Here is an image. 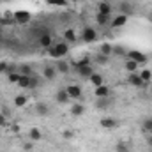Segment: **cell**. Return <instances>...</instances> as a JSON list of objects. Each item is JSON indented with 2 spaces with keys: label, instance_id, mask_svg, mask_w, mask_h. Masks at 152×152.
I'll return each mask as SVG.
<instances>
[{
  "label": "cell",
  "instance_id": "60d3db41",
  "mask_svg": "<svg viewBox=\"0 0 152 152\" xmlns=\"http://www.w3.org/2000/svg\"><path fill=\"white\" fill-rule=\"evenodd\" d=\"M0 126L4 127V126H7V118H5V115L0 113Z\"/></svg>",
  "mask_w": 152,
  "mask_h": 152
},
{
  "label": "cell",
  "instance_id": "b9f144b4",
  "mask_svg": "<svg viewBox=\"0 0 152 152\" xmlns=\"http://www.w3.org/2000/svg\"><path fill=\"white\" fill-rule=\"evenodd\" d=\"M147 20H149V23H151V25H152V12H151V14H149V16H147Z\"/></svg>",
  "mask_w": 152,
  "mask_h": 152
},
{
  "label": "cell",
  "instance_id": "ba28073f",
  "mask_svg": "<svg viewBox=\"0 0 152 152\" xmlns=\"http://www.w3.org/2000/svg\"><path fill=\"white\" fill-rule=\"evenodd\" d=\"M127 83L133 85V87H145V85H147V83H143V80L140 78L138 73H129V76H127Z\"/></svg>",
  "mask_w": 152,
  "mask_h": 152
},
{
  "label": "cell",
  "instance_id": "2e32d148",
  "mask_svg": "<svg viewBox=\"0 0 152 152\" xmlns=\"http://www.w3.org/2000/svg\"><path fill=\"white\" fill-rule=\"evenodd\" d=\"M85 66H90V57H88V55H85V57H81V58H78V60H73V67H75V69L85 67Z\"/></svg>",
  "mask_w": 152,
  "mask_h": 152
},
{
  "label": "cell",
  "instance_id": "f546056e",
  "mask_svg": "<svg viewBox=\"0 0 152 152\" xmlns=\"http://www.w3.org/2000/svg\"><path fill=\"white\" fill-rule=\"evenodd\" d=\"M108 106H110V99L108 97H99V101L96 103V108H99V110L108 108Z\"/></svg>",
  "mask_w": 152,
  "mask_h": 152
},
{
  "label": "cell",
  "instance_id": "83f0119b",
  "mask_svg": "<svg viewBox=\"0 0 152 152\" xmlns=\"http://www.w3.org/2000/svg\"><path fill=\"white\" fill-rule=\"evenodd\" d=\"M138 66H140V64H136L134 60H129V58H127V62H126V66H124V67H126V71H127V73H136Z\"/></svg>",
  "mask_w": 152,
  "mask_h": 152
},
{
  "label": "cell",
  "instance_id": "836d02e7",
  "mask_svg": "<svg viewBox=\"0 0 152 152\" xmlns=\"http://www.w3.org/2000/svg\"><path fill=\"white\" fill-rule=\"evenodd\" d=\"M48 5H60V7H67L69 2L67 0H46Z\"/></svg>",
  "mask_w": 152,
  "mask_h": 152
},
{
  "label": "cell",
  "instance_id": "4dcf8cb0",
  "mask_svg": "<svg viewBox=\"0 0 152 152\" xmlns=\"http://www.w3.org/2000/svg\"><path fill=\"white\" fill-rule=\"evenodd\" d=\"M115 152H131V149H129V145L126 142H118L115 145Z\"/></svg>",
  "mask_w": 152,
  "mask_h": 152
},
{
  "label": "cell",
  "instance_id": "8d00e7d4",
  "mask_svg": "<svg viewBox=\"0 0 152 152\" xmlns=\"http://www.w3.org/2000/svg\"><path fill=\"white\" fill-rule=\"evenodd\" d=\"M113 53L117 57H126L127 55V51L124 50V46H113Z\"/></svg>",
  "mask_w": 152,
  "mask_h": 152
},
{
  "label": "cell",
  "instance_id": "f35d334b",
  "mask_svg": "<svg viewBox=\"0 0 152 152\" xmlns=\"http://www.w3.org/2000/svg\"><path fill=\"white\" fill-rule=\"evenodd\" d=\"M75 136V131H71V129H66V131H62V138L64 140H71Z\"/></svg>",
  "mask_w": 152,
  "mask_h": 152
},
{
  "label": "cell",
  "instance_id": "3957f363",
  "mask_svg": "<svg viewBox=\"0 0 152 152\" xmlns=\"http://www.w3.org/2000/svg\"><path fill=\"white\" fill-rule=\"evenodd\" d=\"M97 30L96 28H92V27H85L83 30H81V39L85 41V42H94L96 39H97Z\"/></svg>",
  "mask_w": 152,
  "mask_h": 152
},
{
  "label": "cell",
  "instance_id": "e0dca14e",
  "mask_svg": "<svg viewBox=\"0 0 152 152\" xmlns=\"http://www.w3.org/2000/svg\"><path fill=\"white\" fill-rule=\"evenodd\" d=\"M96 21H97V25H101V27H110V21H112V18H110L108 14H101V12H97V16H96Z\"/></svg>",
  "mask_w": 152,
  "mask_h": 152
},
{
  "label": "cell",
  "instance_id": "d4e9b609",
  "mask_svg": "<svg viewBox=\"0 0 152 152\" xmlns=\"http://www.w3.org/2000/svg\"><path fill=\"white\" fill-rule=\"evenodd\" d=\"M27 103H28V97H27V96H23V94H20V96H16V97H14V106H18V108L27 106Z\"/></svg>",
  "mask_w": 152,
  "mask_h": 152
},
{
  "label": "cell",
  "instance_id": "9c48e42d",
  "mask_svg": "<svg viewBox=\"0 0 152 152\" xmlns=\"http://www.w3.org/2000/svg\"><path fill=\"white\" fill-rule=\"evenodd\" d=\"M39 46L41 48H44V50H48L50 46H53V37H51V34H41V37H39Z\"/></svg>",
  "mask_w": 152,
  "mask_h": 152
},
{
  "label": "cell",
  "instance_id": "6da1fadb",
  "mask_svg": "<svg viewBox=\"0 0 152 152\" xmlns=\"http://www.w3.org/2000/svg\"><path fill=\"white\" fill-rule=\"evenodd\" d=\"M48 57H51V58H55V60H58V58H64L67 53H69V44L64 41H60V42H55L53 46H50L48 50Z\"/></svg>",
  "mask_w": 152,
  "mask_h": 152
},
{
  "label": "cell",
  "instance_id": "1f68e13d",
  "mask_svg": "<svg viewBox=\"0 0 152 152\" xmlns=\"http://www.w3.org/2000/svg\"><path fill=\"white\" fill-rule=\"evenodd\" d=\"M138 75H140V78L143 80V83H149V81H151V78H152V71H151V69H143V71H142V73H138Z\"/></svg>",
  "mask_w": 152,
  "mask_h": 152
},
{
  "label": "cell",
  "instance_id": "603a6c76",
  "mask_svg": "<svg viewBox=\"0 0 152 152\" xmlns=\"http://www.w3.org/2000/svg\"><path fill=\"white\" fill-rule=\"evenodd\" d=\"M18 73L23 75V76H32L34 75V69H32L28 64H20V66H18Z\"/></svg>",
  "mask_w": 152,
  "mask_h": 152
},
{
  "label": "cell",
  "instance_id": "277c9868",
  "mask_svg": "<svg viewBox=\"0 0 152 152\" xmlns=\"http://www.w3.org/2000/svg\"><path fill=\"white\" fill-rule=\"evenodd\" d=\"M126 57H127L129 60H134L136 64H145V62H147V55H143V53L138 51V50H129Z\"/></svg>",
  "mask_w": 152,
  "mask_h": 152
},
{
  "label": "cell",
  "instance_id": "e575fe53",
  "mask_svg": "<svg viewBox=\"0 0 152 152\" xmlns=\"http://www.w3.org/2000/svg\"><path fill=\"white\" fill-rule=\"evenodd\" d=\"M7 80H9L11 83H18V80H20V73H18V71H9V73H7Z\"/></svg>",
  "mask_w": 152,
  "mask_h": 152
},
{
  "label": "cell",
  "instance_id": "5b68a950",
  "mask_svg": "<svg viewBox=\"0 0 152 152\" xmlns=\"http://www.w3.org/2000/svg\"><path fill=\"white\" fill-rule=\"evenodd\" d=\"M127 20H129V16H127V14H122V12H118V14L115 16L113 20L110 21V27H112V28H118V27H124V25L127 23Z\"/></svg>",
  "mask_w": 152,
  "mask_h": 152
},
{
  "label": "cell",
  "instance_id": "cb8c5ba5",
  "mask_svg": "<svg viewBox=\"0 0 152 152\" xmlns=\"http://www.w3.org/2000/svg\"><path fill=\"white\" fill-rule=\"evenodd\" d=\"M142 129H143V133L152 134V117H145V118H143V122H142Z\"/></svg>",
  "mask_w": 152,
  "mask_h": 152
},
{
  "label": "cell",
  "instance_id": "ee69618b",
  "mask_svg": "<svg viewBox=\"0 0 152 152\" xmlns=\"http://www.w3.org/2000/svg\"><path fill=\"white\" fill-rule=\"evenodd\" d=\"M67 2H69V4H71V2H80V0H67Z\"/></svg>",
  "mask_w": 152,
  "mask_h": 152
},
{
  "label": "cell",
  "instance_id": "44dd1931",
  "mask_svg": "<svg viewBox=\"0 0 152 152\" xmlns=\"http://www.w3.org/2000/svg\"><path fill=\"white\" fill-rule=\"evenodd\" d=\"M88 80H90V83H92L94 87H99V85H103V83H104V76L101 75V73H94Z\"/></svg>",
  "mask_w": 152,
  "mask_h": 152
},
{
  "label": "cell",
  "instance_id": "5bb4252c",
  "mask_svg": "<svg viewBox=\"0 0 152 152\" xmlns=\"http://www.w3.org/2000/svg\"><path fill=\"white\" fill-rule=\"evenodd\" d=\"M36 113L41 115V117H46V115L50 113V106L46 104V103H42V101H39V103H36Z\"/></svg>",
  "mask_w": 152,
  "mask_h": 152
},
{
  "label": "cell",
  "instance_id": "52a82bcc",
  "mask_svg": "<svg viewBox=\"0 0 152 152\" xmlns=\"http://www.w3.org/2000/svg\"><path fill=\"white\" fill-rule=\"evenodd\" d=\"M66 92L69 94V97L71 99H80L81 97V87L80 85H76V83H73V85H69V87H66Z\"/></svg>",
  "mask_w": 152,
  "mask_h": 152
},
{
  "label": "cell",
  "instance_id": "d590c367",
  "mask_svg": "<svg viewBox=\"0 0 152 152\" xmlns=\"http://www.w3.org/2000/svg\"><path fill=\"white\" fill-rule=\"evenodd\" d=\"M39 83H41V81H39V76L34 73V75L30 76V85H28V88H37Z\"/></svg>",
  "mask_w": 152,
  "mask_h": 152
},
{
  "label": "cell",
  "instance_id": "7a4b0ae2",
  "mask_svg": "<svg viewBox=\"0 0 152 152\" xmlns=\"http://www.w3.org/2000/svg\"><path fill=\"white\" fill-rule=\"evenodd\" d=\"M12 20H14V23H20V25H27V23L32 20V14H30L28 11H16V12L12 14Z\"/></svg>",
  "mask_w": 152,
  "mask_h": 152
},
{
  "label": "cell",
  "instance_id": "9a60e30c",
  "mask_svg": "<svg viewBox=\"0 0 152 152\" xmlns=\"http://www.w3.org/2000/svg\"><path fill=\"white\" fill-rule=\"evenodd\" d=\"M76 73H78V76H81V78H90L96 71H94V67H92V64H90V66H85V67L76 69Z\"/></svg>",
  "mask_w": 152,
  "mask_h": 152
},
{
  "label": "cell",
  "instance_id": "8992f818",
  "mask_svg": "<svg viewBox=\"0 0 152 152\" xmlns=\"http://www.w3.org/2000/svg\"><path fill=\"white\" fill-rule=\"evenodd\" d=\"M99 124H101V127H104V129H115V127H118V120L113 118V117H103V118L99 120Z\"/></svg>",
  "mask_w": 152,
  "mask_h": 152
},
{
  "label": "cell",
  "instance_id": "7bdbcfd3",
  "mask_svg": "<svg viewBox=\"0 0 152 152\" xmlns=\"http://www.w3.org/2000/svg\"><path fill=\"white\" fill-rule=\"evenodd\" d=\"M149 145L152 147V134H149Z\"/></svg>",
  "mask_w": 152,
  "mask_h": 152
},
{
  "label": "cell",
  "instance_id": "d6a6232c",
  "mask_svg": "<svg viewBox=\"0 0 152 152\" xmlns=\"http://www.w3.org/2000/svg\"><path fill=\"white\" fill-rule=\"evenodd\" d=\"M120 9H122L120 12H122V14H127V16H129V14H131V12L134 11V9H133V5H131V4H127V2L120 4Z\"/></svg>",
  "mask_w": 152,
  "mask_h": 152
},
{
  "label": "cell",
  "instance_id": "d6986e66",
  "mask_svg": "<svg viewBox=\"0 0 152 152\" xmlns=\"http://www.w3.org/2000/svg\"><path fill=\"white\" fill-rule=\"evenodd\" d=\"M97 12H101V14H112V5L108 4V2H99L97 4Z\"/></svg>",
  "mask_w": 152,
  "mask_h": 152
},
{
  "label": "cell",
  "instance_id": "f1b7e54d",
  "mask_svg": "<svg viewBox=\"0 0 152 152\" xmlns=\"http://www.w3.org/2000/svg\"><path fill=\"white\" fill-rule=\"evenodd\" d=\"M96 62H97L99 66H106V64L110 62V57H108V55H103V53H97V55H96Z\"/></svg>",
  "mask_w": 152,
  "mask_h": 152
},
{
  "label": "cell",
  "instance_id": "7c38bea8",
  "mask_svg": "<svg viewBox=\"0 0 152 152\" xmlns=\"http://www.w3.org/2000/svg\"><path fill=\"white\" fill-rule=\"evenodd\" d=\"M55 99H57L58 104H67V103L71 101V97H69V94L66 92V88H64V90H58V92L55 94Z\"/></svg>",
  "mask_w": 152,
  "mask_h": 152
},
{
  "label": "cell",
  "instance_id": "8fae6325",
  "mask_svg": "<svg viewBox=\"0 0 152 152\" xmlns=\"http://www.w3.org/2000/svg\"><path fill=\"white\" fill-rule=\"evenodd\" d=\"M55 67H57V71H58V73H62V75H67V73L71 71L69 62H66L64 58H58V60L55 62Z\"/></svg>",
  "mask_w": 152,
  "mask_h": 152
},
{
  "label": "cell",
  "instance_id": "4fadbf2b",
  "mask_svg": "<svg viewBox=\"0 0 152 152\" xmlns=\"http://www.w3.org/2000/svg\"><path fill=\"white\" fill-rule=\"evenodd\" d=\"M94 94H96V97H108L110 96V87L108 85H99V87H96V90H94Z\"/></svg>",
  "mask_w": 152,
  "mask_h": 152
},
{
  "label": "cell",
  "instance_id": "7402d4cb",
  "mask_svg": "<svg viewBox=\"0 0 152 152\" xmlns=\"http://www.w3.org/2000/svg\"><path fill=\"white\" fill-rule=\"evenodd\" d=\"M41 138H42L41 129H37V127H32V129L28 131V140H30V142H39Z\"/></svg>",
  "mask_w": 152,
  "mask_h": 152
},
{
  "label": "cell",
  "instance_id": "ac0fdd59",
  "mask_svg": "<svg viewBox=\"0 0 152 152\" xmlns=\"http://www.w3.org/2000/svg\"><path fill=\"white\" fill-rule=\"evenodd\" d=\"M85 113V106L81 103H76V104H71V115L73 117H81Z\"/></svg>",
  "mask_w": 152,
  "mask_h": 152
},
{
  "label": "cell",
  "instance_id": "74e56055",
  "mask_svg": "<svg viewBox=\"0 0 152 152\" xmlns=\"http://www.w3.org/2000/svg\"><path fill=\"white\" fill-rule=\"evenodd\" d=\"M11 71V66H9V62H5V60H0V73H9Z\"/></svg>",
  "mask_w": 152,
  "mask_h": 152
},
{
  "label": "cell",
  "instance_id": "484cf974",
  "mask_svg": "<svg viewBox=\"0 0 152 152\" xmlns=\"http://www.w3.org/2000/svg\"><path fill=\"white\" fill-rule=\"evenodd\" d=\"M64 41L69 44V42H75L76 41V30H73V28H67L66 32H64Z\"/></svg>",
  "mask_w": 152,
  "mask_h": 152
},
{
  "label": "cell",
  "instance_id": "ffe728a7",
  "mask_svg": "<svg viewBox=\"0 0 152 152\" xmlns=\"http://www.w3.org/2000/svg\"><path fill=\"white\" fill-rule=\"evenodd\" d=\"M99 53H103V55H108V57H110V55L113 53V44L104 41V42L99 46Z\"/></svg>",
  "mask_w": 152,
  "mask_h": 152
},
{
  "label": "cell",
  "instance_id": "4316f807",
  "mask_svg": "<svg viewBox=\"0 0 152 152\" xmlns=\"http://www.w3.org/2000/svg\"><path fill=\"white\" fill-rule=\"evenodd\" d=\"M18 87H21V88H28V85H30V76H23L20 75V80H18V83H16Z\"/></svg>",
  "mask_w": 152,
  "mask_h": 152
},
{
  "label": "cell",
  "instance_id": "30bf717a",
  "mask_svg": "<svg viewBox=\"0 0 152 152\" xmlns=\"http://www.w3.org/2000/svg\"><path fill=\"white\" fill-rule=\"evenodd\" d=\"M57 67L55 66H44V69H42V76L46 78V80H50V81H53L55 78H57Z\"/></svg>",
  "mask_w": 152,
  "mask_h": 152
},
{
  "label": "cell",
  "instance_id": "ab89813d",
  "mask_svg": "<svg viewBox=\"0 0 152 152\" xmlns=\"http://www.w3.org/2000/svg\"><path fill=\"white\" fill-rule=\"evenodd\" d=\"M23 149L27 152H32V149H34V142H25L23 143Z\"/></svg>",
  "mask_w": 152,
  "mask_h": 152
}]
</instances>
